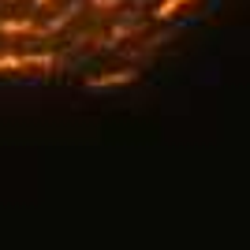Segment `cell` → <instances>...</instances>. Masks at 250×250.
Returning a JSON list of instances; mask_svg holds the SVG:
<instances>
[{
    "instance_id": "cell-1",
    "label": "cell",
    "mask_w": 250,
    "mask_h": 250,
    "mask_svg": "<svg viewBox=\"0 0 250 250\" xmlns=\"http://www.w3.org/2000/svg\"><path fill=\"white\" fill-rule=\"evenodd\" d=\"M52 67H56V52L52 49H4L0 52V75H19V71L49 75Z\"/></svg>"
},
{
    "instance_id": "cell-2",
    "label": "cell",
    "mask_w": 250,
    "mask_h": 250,
    "mask_svg": "<svg viewBox=\"0 0 250 250\" xmlns=\"http://www.w3.org/2000/svg\"><path fill=\"white\" fill-rule=\"evenodd\" d=\"M138 67L135 63H116V67H104V71H97V75H86L83 79V86L86 90H116V86H131V83H138Z\"/></svg>"
},
{
    "instance_id": "cell-3",
    "label": "cell",
    "mask_w": 250,
    "mask_h": 250,
    "mask_svg": "<svg viewBox=\"0 0 250 250\" xmlns=\"http://www.w3.org/2000/svg\"><path fill=\"white\" fill-rule=\"evenodd\" d=\"M0 34L4 38H42L45 22H38V15H15V19H0Z\"/></svg>"
},
{
    "instance_id": "cell-4",
    "label": "cell",
    "mask_w": 250,
    "mask_h": 250,
    "mask_svg": "<svg viewBox=\"0 0 250 250\" xmlns=\"http://www.w3.org/2000/svg\"><path fill=\"white\" fill-rule=\"evenodd\" d=\"M138 30H146V22H112L108 26V34H104V49H120V45L127 42V38H135Z\"/></svg>"
},
{
    "instance_id": "cell-5",
    "label": "cell",
    "mask_w": 250,
    "mask_h": 250,
    "mask_svg": "<svg viewBox=\"0 0 250 250\" xmlns=\"http://www.w3.org/2000/svg\"><path fill=\"white\" fill-rule=\"evenodd\" d=\"M187 4L190 0H161V4H153V11H149V22H172Z\"/></svg>"
},
{
    "instance_id": "cell-6",
    "label": "cell",
    "mask_w": 250,
    "mask_h": 250,
    "mask_svg": "<svg viewBox=\"0 0 250 250\" xmlns=\"http://www.w3.org/2000/svg\"><path fill=\"white\" fill-rule=\"evenodd\" d=\"M75 11H79V0H75L71 8H60V11H52V19H45V34H56V30H63L67 22L75 19Z\"/></svg>"
},
{
    "instance_id": "cell-7",
    "label": "cell",
    "mask_w": 250,
    "mask_h": 250,
    "mask_svg": "<svg viewBox=\"0 0 250 250\" xmlns=\"http://www.w3.org/2000/svg\"><path fill=\"white\" fill-rule=\"evenodd\" d=\"M94 15H108V11H120L124 8V0H86Z\"/></svg>"
},
{
    "instance_id": "cell-8",
    "label": "cell",
    "mask_w": 250,
    "mask_h": 250,
    "mask_svg": "<svg viewBox=\"0 0 250 250\" xmlns=\"http://www.w3.org/2000/svg\"><path fill=\"white\" fill-rule=\"evenodd\" d=\"M49 4H52V0H30V11H45Z\"/></svg>"
},
{
    "instance_id": "cell-9",
    "label": "cell",
    "mask_w": 250,
    "mask_h": 250,
    "mask_svg": "<svg viewBox=\"0 0 250 250\" xmlns=\"http://www.w3.org/2000/svg\"><path fill=\"white\" fill-rule=\"evenodd\" d=\"M4 4H19V0H4Z\"/></svg>"
}]
</instances>
